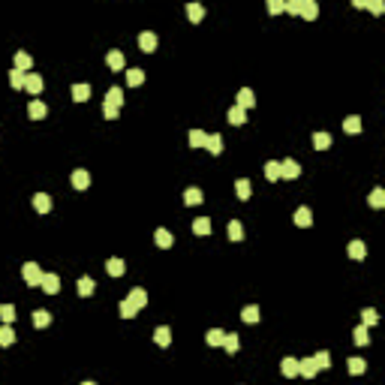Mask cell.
Instances as JSON below:
<instances>
[{"mask_svg":"<svg viewBox=\"0 0 385 385\" xmlns=\"http://www.w3.org/2000/svg\"><path fill=\"white\" fill-rule=\"evenodd\" d=\"M21 277H24V283H27V286H40V280H43L40 265H36V262H24V268H21Z\"/></svg>","mask_w":385,"mask_h":385,"instance_id":"6da1fadb","label":"cell"},{"mask_svg":"<svg viewBox=\"0 0 385 385\" xmlns=\"http://www.w3.org/2000/svg\"><path fill=\"white\" fill-rule=\"evenodd\" d=\"M139 48H142L144 54H150V51H157V33H150V30H144V33H139Z\"/></svg>","mask_w":385,"mask_h":385,"instance_id":"7a4b0ae2","label":"cell"},{"mask_svg":"<svg viewBox=\"0 0 385 385\" xmlns=\"http://www.w3.org/2000/svg\"><path fill=\"white\" fill-rule=\"evenodd\" d=\"M316 373H319V367H316V361H313V358H298V376L313 379Z\"/></svg>","mask_w":385,"mask_h":385,"instance_id":"3957f363","label":"cell"},{"mask_svg":"<svg viewBox=\"0 0 385 385\" xmlns=\"http://www.w3.org/2000/svg\"><path fill=\"white\" fill-rule=\"evenodd\" d=\"M40 286H43V292H48V295H57V292H60V277H57V274H43Z\"/></svg>","mask_w":385,"mask_h":385,"instance_id":"277c9868","label":"cell"},{"mask_svg":"<svg viewBox=\"0 0 385 385\" xmlns=\"http://www.w3.org/2000/svg\"><path fill=\"white\" fill-rule=\"evenodd\" d=\"M105 63H108V69H114V72H121L124 66H127V57H124V51H108V57H105Z\"/></svg>","mask_w":385,"mask_h":385,"instance_id":"5b68a950","label":"cell"},{"mask_svg":"<svg viewBox=\"0 0 385 385\" xmlns=\"http://www.w3.org/2000/svg\"><path fill=\"white\" fill-rule=\"evenodd\" d=\"M301 175V166L295 163V160H283L280 163V178H289V181H295Z\"/></svg>","mask_w":385,"mask_h":385,"instance_id":"8992f818","label":"cell"},{"mask_svg":"<svg viewBox=\"0 0 385 385\" xmlns=\"http://www.w3.org/2000/svg\"><path fill=\"white\" fill-rule=\"evenodd\" d=\"M24 91L36 96V94L43 91V79H40V75H36V72H27V75H24Z\"/></svg>","mask_w":385,"mask_h":385,"instance_id":"52a82bcc","label":"cell"},{"mask_svg":"<svg viewBox=\"0 0 385 385\" xmlns=\"http://www.w3.org/2000/svg\"><path fill=\"white\" fill-rule=\"evenodd\" d=\"M51 205H54V202H51V196H48V192H36V196H33V208L40 211V214H48V211H51Z\"/></svg>","mask_w":385,"mask_h":385,"instance_id":"ba28073f","label":"cell"},{"mask_svg":"<svg viewBox=\"0 0 385 385\" xmlns=\"http://www.w3.org/2000/svg\"><path fill=\"white\" fill-rule=\"evenodd\" d=\"M133 307H136V310H144V307H147V292L144 289H130V298H127Z\"/></svg>","mask_w":385,"mask_h":385,"instance_id":"9c48e42d","label":"cell"},{"mask_svg":"<svg viewBox=\"0 0 385 385\" xmlns=\"http://www.w3.org/2000/svg\"><path fill=\"white\" fill-rule=\"evenodd\" d=\"M105 105L121 111V105H124V94H121V88H108V94H105Z\"/></svg>","mask_w":385,"mask_h":385,"instance_id":"30bf717a","label":"cell"},{"mask_svg":"<svg viewBox=\"0 0 385 385\" xmlns=\"http://www.w3.org/2000/svg\"><path fill=\"white\" fill-rule=\"evenodd\" d=\"M153 241H157V247H163V250H169V247L175 244V235L169 232V229H157V232H153Z\"/></svg>","mask_w":385,"mask_h":385,"instance_id":"8fae6325","label":"cell"},{"mask_svg":"<svg viewBox=\"0 0 385 385\" xmlns=\"http://www.w3.org/2000/svg\"><path fill=\"white\" fill-rule=\"evenodd\" d=\"M280 373H283L286 379H292V376H298V358H292V355H286V358L280 361Z\"/></svg>","mask_w":385,"mask_h":385,"instance_id":"7c38bea8","label":"cell"},{"mask_svg":"<svg viewBox=\"0 0 385 385\" xmlns=\"http://www.w3.org/2000/svg\"><path fill=\"white\" fill-rule=\"evenodd\" d=\"M105 271H108L111 277H121V274L127 271V262H124V259H118V256H114V259H108V262H105Z\"/></svg>","mask_w":385,"mask_h":385,"instance_id":"4fadbf2b","label":"cell"},{"mask_svg":"<svg viewBox=\"0 0 385 385\" xmlns=\"http://www.w3.org/2000/svg\"><path fill=\"white\" fill-rule=\"evenodd\" d=\"M72 187H75V190H88V187H91V175H88L85 169H75V172H72Z\"/></svg>","mask_w":385,"mask_h":385,"instance_id":"5bb4252c","label":"cell"},{"mask_svg":"<svg viewBox=\"0 0 385 385\" xmlns=\"http://www.w3.org/2000/svg\"><path fill=\"white\" fill-rule=\"evenodd\" d=\"M72 99H75V102H88V99H91V85H85V82L72 85Z\"/></svg>","mask_w":385,"mask_h":385,"instance_id":"9a60e30c","label":"cell"},{"mask_svg":"<svg viewBox=\"0 0 385 385\" xmlns=\"http://www.w3.org/2000/svg\"><path fill=\"white\" fill-rule=\"evenodd\" d=\"M253 105H256L253 91H250V88H241V91H238V108H244V111H247V108H253Z\"/></svg>","mask_w":385,"mask_h":385,"instance_id":"2e32d148","label":"cell"},{"mask_svg":"<svg viewBox=\"0 0 385 385\" xmlns=\"http://www.w3.org/2000/svg\"><path fill=\"white\" fill-rule=\"evenodd\" d=\"M187 18H190L192 24H199V21L205 18V6H202V3H187Z\"/></svg>","mask_w":385,"mask_h":385,"instance_id":"e0dca14e","label":"cell"},{"mask_svg":"<svg viewBox=\"0 0 385 385\" xmlns=\"http://www.w3.org/2000/svg\"><path fill=\"white\" fill-rule=\"evenodd\" d=\"M46 111H48V108H46V102H40V99H33V102L27 105V114H30L33 121H43V118H46Z\"/></svg>","mask_w":385,"mask_h":385,"instance_id":"ac0fdd59","label":"cell"},{"mask_svg":"<svg viewBox=\"0 0 385 385\" xmlns=\"http://www.w3.org/2000/svg\"><path fill=\"white\" fill-rule=\"evenodd\" d=\"M202 199H205V196H202L199 187H190V190L184 192V205H190V208H192V205H202Z\"/></svg>","mask_w":385,"mask_h":385,"instance_id":"d6986e66","label":"cell"},{"mask_svg":"<svg viewBox=\"0 0 385 385\" xmlns=\"http://www.w3.org/2000/svg\"><path fill=\"white\" fill-rule=\"evenodd\" d=\"M250 190H253V187H250V181H247V178H238V181H235V192H238V199H241V202H247V199L253 196Z\"/></svg>","mask_w":385,"mask_h":385,"instance_id":"ffe728a7","label":"cell"},{"mask_svg":"<svg viewBox=\"0 0 385 385\" xmlns=\"http://www.w3.org/2000/svg\"><path fill=\"white\" fill-rule=\"evenodd\" d=\"M30 66H33V57H30L27 51H15V69H18V72H27Z\"/></svg>","mask_w":385,"mask_h":385,"instance_id":"44dd1931","label":"cell"},{"mask_svg":"<svg viewBox=\"0 0 385 385\" xmlns=\"http://www.w3.org/2000/svg\"><path fill=\"white\" fill-rule=\"evenodd\" d=\"M223 340H226V331H223V328H211V331L205 334V343H208V346H223Z\"/></svg>","mask_w":385,"mask_h":385,"instance_id":"7402d4cb","label":"cell"},{"mask_svg":"<svg viewBox=\"0 0 385 385\" xmlns=\"http://www.w3.org/2000/svg\"><path fill=\"white\" fill-rule=\"evenodd\" d=\"M153 343H157V346H169L172 343V331L166 325H160L157 331H153Z\"/></svg>","mask_w":385,"mask_h":385,"instance_id":"603a6c76","label":"cell"},{"mask_svg":"<svg viewBox=\"0 0 385 385\" xmlns=\"http://www.w3.org/2000/svg\"><path fill=\"white\" fill-rule=\"evenodd\" d=\"M229 124H235V127H241V124H247V111L244 108H229Z\"/></svg>","mask_w":385,"mask_h":385,"instance_id":"cb8c5ba5","label":"cell"},{"mask_svg":"<svg viewBox=\"0 0 385 385\" xmlns=\"http://www.w3.org/2000/svg\"><path fill=\"white\" fill-rule=\"evenodd\" d=\"M370 208H385V190L382 187L370 190Z\"/></svg>","mask_w":385,"mask_h":385,"instance_id":"d4e9b609","label":"cell"},{"mask_svg":"<svg viewBox=\"0 0 385 385\" xmlns=\"http://www.w3.org/2000/svg\"><path fill=\"white\" fill-rule=\"evenodd\" d=\"M376 322H379V313L373 310V307H364V310H361V325L370 328V325H376Z\"/></svg>","mask_w":385,"mask_h":385,"instance_id":"484cf974","label":"cell"},{"mask_svg":"<svg viewBox=\"0 0 385 385\" xmlns=\"http://www.w3.org/2000/svg\"><path fill=\"white\" fill-rule=\"evenodd\" d=\"M343 130H346V133H352V136L361 133V118H358V114H349V118L343 121Z\"/></svg>","mask_w":385,"mask_h":385,"instance_id":"4316f807","label":"cell"},{"mask_svg":"<svg viewBox=\"0 0 385 385\" xmlns=\"http://www.w3.org/2000/svg\"><path fill=\"white\" fill-rule=\"evenodd\" d=\"M33 325H36V328L51 325V313H48V310H33Z\"/></svg>","mask_w":385,"mask_h":385,"instance_id":"83f0119b","label":"cell"},{"mask_svg":"<svg viewBox=\"0 0 385 385\" xmlns=\"http://www.w3.org/2000/svg\"><path fill=\"white\" fill-rule=\"evenodd\" d=\"M313 147L316 150H328L331 147V136L328 133H313Z\"/></svg>","mask_w":385,"mask_h":385,"instance_id":"f1b7e54d","label":"cell"},{"mask_svg":"<svg viewBox=\"0 0 385 385\" xmlns=\"http://www.w3.org/2000/svg\"><path fill=\"white\" fill-rule=\"evenodd\" d=\"M94 289H96V283H94L91 277H82V280H79V295H82V298H91Z\"/></svg>","mask_w":385,"mask_h":385,"instance_id":"f546056e","label":"cell"},{"mask_svg":"<svg viewBox=\"0 0 385 385\" xmlns=\"http://www.w3.org/2000/svg\"><path fill=\"white\" fill-rule=\"evenodd\" d=\"M229 241H244V226L238 220L229 223Z\"/></svg>","mask_w":385,"mask_h":385,"instance_id":"4dcf8cb0","label":"cell"},{"mask_svg":"<svg viewBox=\"0 0 385 385\" xmlns=\"http://www.w3.org/2000/svg\"><path fill=\"white\" fill-rule=\"evenodd\" d=\"M241 319H244V322H250V325H253V322H259V307H256V304H247L244 310H241Z\"/></svg>","mask_w":385,"mask_h":385,"instance_id":"1f68e13d","label":"cell"},{"mask_svg":"<svg viewBox=\"0 0 385 385\" xmlns=\"http://www.w3.org/2000/svg\"><path fill=\"white\" fill-rule=\"evenodd\" d=\"M301 15H304V18H310V21H313V18H316V15H319V6H316V3H313V0H304V3H301Z\"/></svg>","mask_w":385,"mask_h":385,"instance_id":"d6a6232c","label":"cell"},{"mask_svg":"<svg viewBox=\"0 0 385 385\" xmlns=\"http://www.w3.org/2000/svg\"><path fill=\"white\" fill-rule=\"evenodd\" d=\"M265 178H268V181H277V178H280V163H277V160H268V163H265Z\"/></svg>","mask_w":385,"mask_h":385,"instance_id":"836d02e7","label":"cell"},{"mask_svg":"<svg viewBox=\"0 0 385 385\" xmlns=\"http://www.w3.org/2000/svg\"><path fill=\"white\" fill-rule=\"evenodd\" d=\"M15 343V331L9 325H0V346H12Z\"/></svg>","mask_w":385,"mask_h":385,"instance_id":"e575fe53","label":"cell"},{"mask_svg":"<svg viewBox=\"0 0 385 385\" xmlns=\"http://www.w3.org/2000/svg\"><path fill=\"white\" fill-rule=\"evenodd\" d=\"M142 82H144V72L142 69H127V85L130 88H139Z\"/></svg>","mask_w":385,"mask_h":385,"instance_id":"d590c367","label":"cell"},{"mask_svg":"<svg viewBox=\"0 0 385 385\" xmlns=\"http://www.w3.org/2000/svg\"><path fill=\"white\" fill-rule=\"evenodd\" d=\"M205 142H208V133H202V130H190V144H192V147H205Z\"/></svg>","mask_w":385,"mask_h":385,"instance_id":"8d00e7d4","label":"cell"},{"mask_svg":"<svg viewBox=\"0 0 385 385\" xmlns=\"http://www.w3.org/2000/svg\"><path fill=\"white\" fill-rule=\"evenodd\" d=\"M295 223H298V226H310V223H313L310 208H298V211H295Z\"/></svg>","mask_w":385,"mask_h":385,"instance_id":"74e56055","label":"cell"},{"mask_svg":"<svg viewBox=\"0 0 385 385\" xmlns=\"http://www.w3.org/2000/svg\"><path fill=\"white\" fill-rule=\"evenodd\" d=\"M205 147H208L211 153H223V136H220V133H217V136H208Z\"/></svg>","mask_w":385,"mask_h":385,"instance_id":"f35d334b","label":"cell"},{"mask_svg":"<svg viewBox=\"0 0 385 385\" xmlns=\"http://www.w3.org/2000/svg\"><path fill=\"white\" fill-rule=\"evenodd\" d=\"M349 256H352V259H364V256H367L364 241H349Z\"/></svg>","mask_w":385,"mask_h":385,"instance_id":"ab89813d","label":"cell"},{"mask_svg":"<svg viewBox=\"0 0 385 385\" xmlns=\"http://www.w3.org/2000/svg\"><path fill=\"white\" fill-rule=\"evenodd\" d=\"M192 232H196V235H208V232H211V220H208V217H199L196 223H192Z\"/></svg>","mask_w":385,"mask_h":385,"instance_id":"60d3db41","label":"cell"},{"mask_svg":"<svg viewBox=\"0 0 385 385\" xmlns=\"http://www.w3.org/2000/svg\"><path fill=\"white\" fill-rule=\"evenodd\" d=\"M352 340H355L358 346H367V343H370V334H367V328H364V325H358V328L352 331Z\"/></svg>","mask_w":385,"mask_h":385,"instance_id":"b9f144b4","label":"cell"},{"mask_svg":"<svg viewBox=\"0 0 385 385\" xmlns=\"http://www.w3.org/2000/svg\"><path fill=\"white\" fill-rule=\"evenodd\" d=\"M118 313H121L124 319H133V316H136L139 310H136V307H133V304H130L127 298H124V301H121V307H118Z\"/></svg>","mask_w":385,"mask_h":385,"instance_id":"7bdbcfd3","label":"cell"},{"mask_svg":"<svg viewBox=\"0 0 385 385\" xmlns=\"http://www.w3.org/2000/svg\"><path fill=\"white\" fill-rule=\"evenodd\" d=\"M313 361H316V367H319V370H328V367H331V355H328L325 349H322V352H316V355H313Z\"/></svg>","mask_w":385,"mask_h":385,"instance_id":"ee69618b","label":"cell"},{"mask_svg":"<svg viewBox=\"0 0 385 385\" xmlns=\"http://www.w3.org/2000/svg\"><path fill=\"white\" fill-rule=\"evenodd\" d=\"M367 370V361L364 358H349V373L352 376H358V373H364Z\"/></svg>","mask_w":385,"mask_h":385,"instance_id":"f6af8a7d","label":"cell"},{"mask_svg":"<svg viewBox=\"0 0 385 385\" xmlns=\"http://www.w3.org/2000/svg\"><path fill=\"white\" fill-rule=\"evenodd\" d=\"M24 75H27V72H18V69H12V72H9V85H12L15 91H21V88H24Z\"/></svg>","mask_w":385,"mask_h":385,"instance_id":"bcb514c9","label":"cell"},{"mask_svg":"<svg viewBox=\"0 0 385 385\" xmlns=\"http://www.w3.org/2000/svg\"><path fill=\"white\" fill-rule=\"evenodd\" d=\"M0 319H3V325H9V322L15 319V307H12V304H3V307H0Z\"/></svg>","mask_w":385,"mask_h":385,"instance_id":"7dc6e473","label":"cell"},{"mask_svg":"<svg viewBox=\"0 0 385 385\" xmlns=\"http://www.w3.org/2000/svg\"><path fill=\"white\" fill-rule=\"evenodd\" d=\"M223 349H226V352H238V334H226Z\"/></svg>","mask_w":385,"mask_h":385,"instance_id":"c3c4849f","label":"cell"},{"mask_svg":"<svg viewBox=\"0 0 385 385\" xmlns=\"http://www.w3.org/2000/svg\"><path fill=\"white\" fill-rule=\"evenodd\" d=\"M301 3H304V0H289V3H283V9L289 15H301Z\"/></svg>","mask_w":385,"mask_h":385,"instance_id":"681fc988","label":"cell"},{"mask_svg":"<svg viewBox=\"0 0 385 385\" xmlns=\"http://www.w3.org/2000/svg\"><path fill=\"white\" fill-rule=\"evenodd\" d=\"M364 9H370V12H376V15H379V12L385 9V3H379V0H367V6H364Z\"/></svg>","mask_w":385,"mask_h":385,"instance_id":"f907efd6","label":"cell"},{"mask_svg":"<svg viewBox=\"0 0 385 385\" xmlns=\"http://www.w3.org/2000/svg\"><path fill=\"white\" fill-rule=\"evenodd\" d=\"M268 12H271V15H280V12H283V3H280V0H271V3H268Z\"/></svg>","mask_w":385,"mask_h":385,"instance_id":"816d5d0a","label":"cell"},{"mask_svg":"<svg viewBox=\"0 0 385 385\" xmlns=\"http://www.w3.org/2000/svg\"><path fill=\"white\" fill-rule=\"evenodd\" d=\"M102 114H105L108 121H114V118H118V108H108V105H102Z\"/></svg>","mask_w":385,"mask_h":385,"instance_id":"f5cc1de1","label":"cell"},{"mask_svg":"<svg viewBox=\"0 0 385 385\" xmlns=\"http://www.w3.org/2000/svg\"><path fill=\"white\" fill-rule=\"evenodd\" d=\"M82 385H96V382H91V379H88V382H82Z\"/></svg>","mask_w":385,"mask_h":385,"instance_id":"db71d44e","label":"cell"}]
</instances>
